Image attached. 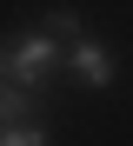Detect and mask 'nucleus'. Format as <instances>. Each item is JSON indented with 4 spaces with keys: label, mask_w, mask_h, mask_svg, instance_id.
<instances>
[{
    "label": "nucleus",
    "mask_w": 133,
    "mask_h": 146,
    "mask_svg": "<svg viewBox=\"0 0 133 146\" xmlns=\"http://www.w3.org/2000/svg\"><path fill=\"white\" fill-rule=\"evenodd\" d=\"M60 53H67V46L53 40L47 27H40V33H13V40H0V86L47 93V80L60 73Z\"/></svg>",
    "instance_id": "f257e3e1"
},
{
    "label": "nucleus",
    "mask_w": 133,
    "mask_h": 146,
    "mask_svg": "<svg viewBox=\"0 0 133 146\" xmlns=\"http://www.w3.org/2000/svg\"><path fill=\"white\" fill-rule=\"evenodd\" d=\"M60 66L73 73V80L80 86H93V93H106V86H113V46H106V40H93V33H80V40H67V53H60Z\"/></svg>",
    "instance_id": "f03ea898"
},
{
    "label": "nucleus",
    "mask_w": 133,
    "mask_h": 146,
    "mask_svg": "<svg viewBox=\"0 0 133 146\" xmlns=\"http://www.w3.org/2000/svg\"><path fill=\"white\" fill-rule=\"evenodd\" d=\"M33 100H40V93H20V86H0V126H20V119H33Z\"/></svg>",
    "instance_id": "7ed1b4c3"
},
{
    "label": "nucleus",
    "mask_w": 133,
    "mask_h": 146,
    "mask_svg": "<svg viewBox=\"0 0 133 146\" xmlns=\"http://www.w3.org/2000/svg\"><path fill=\"white\" fill-rule=\"evenodd\" d=\"M0 146H53L40 119H20V126H0Z\"/></svg>",
    "instance_id": "20e7f679"
},
{
    "label": "nucleus",
    "mask_w": 133,
    "mask_h": 146,
    "mask_svg": "<svg viewBox=\"0 0 133 146\" xmlns=\"http://www.w3.org/2000/svg\"><path fill=\"white\" fill-rule=\"evenodd\" d=\"M47 33H53V40L67 46V40H80V33H87V27H80V20H73V13L60 7V13H47Z\"/></svg>",
    "instance_id": "39448f33"
}]
</instances>
